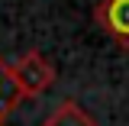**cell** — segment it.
Returning a JSON list of instances; mask_svg holds the SVG:
<instances>
[{"instance_id":"4","label":"cell","mask_w":129,"mask_h":126,"mask_svg":"<svg viewBox=\"0 0 129 126\" xmlns=\"http://www.w3.org/2000/svg\"><path fill=\"white\" fill-rule=\"evenodd\" d=\"M19 91H16L13 84V74H10V65L0 58V126H7V120H10V113L19 107Z\"/></svg>"},{"instance_id":"1","label":"cell","mask_w":129,"mask_h":126,"mask_svg":"<svg viewBox=\"0 0 129 126\" xmlns=\"http://www.w3.org/2000/svg\"><path fill=\"white\" fill-rule=\"evenodd\" d=\"M10 74H13V84H16V91H19L23 100L45 94L48 87L55 84V68H52V62H48L39 48H26L10 65Z\"/></svg>"},{"instance_id":"2","label":"cell","mask_w":129,"mask_h":126,"mask_svg":"<svg viewBox=\"0 0 129 126\" xmlns=\"http://www.w3.org/2000/svg\"><path fill=\"white\" fill-rule=\"evenodd\" d=\"M94 23L107 32V39L129 52V0H97Z\"/></svg>"},{"instance_id":"3","label":"cell","mask_w":129,"mask_h":126,"mask_svg":"<svg viewBox=\"0 0 129 126\" xmlns=\"http://www.w3.org/2000/svg\"><path fill=\"white\" fill-rule=\"evenodd\" d=\"M42 126H97V120L81 107L78 100H61V104L42 120Z\"/></svg>"}]
</instances>
